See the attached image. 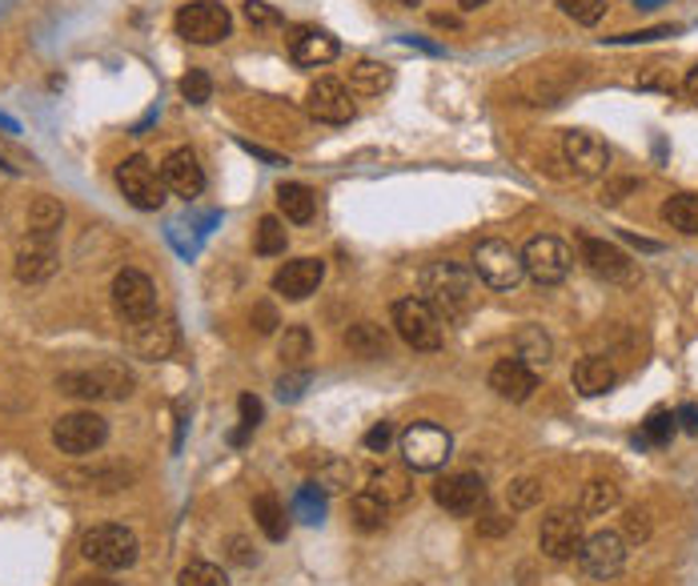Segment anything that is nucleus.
I'll return each instance as SVG.
<instances>
[{"mask_svg":"<svg viewBox=\"0 0 698 586\" xmlns=\"http://www.w3.org/2000/svg\"><path fill=\"white\" fill-rule=\"evenodd\" d=\"M627 241H630V246H639V249H658L654 241H642V237H634V234H627Z\"/></svg>","mask_w":698,"mask_h":586,"instance_id":"58","label":"nucleus"},{"mask_svg":"<svg viewBox=\"0 0 698 586\" xmlns=\"http://www.w3.org/2000/svg\"><path fill=\"white\" fill-rule=\"evenodd\" d=\"M434 498H438L442 510H450L458 518L477 515L482 503H486V482L477 478V474H450V478H442L434 486Z\"/></svg>","mask_w":698,"mask_h":586,"instance_id":"15","label":"nucleus"},{"mask_svg":"<svg viewBox=\"0 0 698 586\" xmlns=\"http://www.w3.org/2000/svg\"><path fill=\"white\" fill-rule=\"evenodd\" d=\"M254 518H257V527L266 530L269 542H281L285 534H290V522H285V506H281L273 494H257V498H254Z\"/></svg>","mask_w":698,"mask_h":586,"instance_id":"28","label":"nucleus"},{"mask_svg":"<svg viewBox=\"0 0 698 586\" xmlns=\"http://www.w3.org/2000/svg\"><path fill=\"white\" fill-rule=\"evenodd\" d=\"M245 21L254 29H273V24H281V12L269 9L266 0H245Z\"/></svg>","mask_w":698,"mask_h":586,"instance_id":"45","label":"nucleus"},{"mask_svg":"<svg viewBox=\"0 0 698 586\" xmlns=\"http://www.w3.org/2000/svg\"><path fill=\"white\" fill-rule=\"evenodd\" d=\"M622 539H627V542H646V539H651V515H646L642 506L627 510V518H622Z\"/></svg>","mask_w":698,"mask_h":586,"instance_id":"43","label":"nucleus"},{"mask_svg":"<svg viewBox=\"0 0 698 586\" xmlns=\"http://www.w3.org/2000/svg\"><path fill=\"white\" fill-rule=\"evenodd\" d=\"M278 353H281V362H285V370L302 365L305 358L314 353V338H309V329H305V326H290V329H285V338H281Z\"/></svg>","mask_w":698,"mask_h":586,"instance_id":"35","label":"nucleus"},{"mask_svg":"<svg viewBox=\"0 0 698 586\" xmlns=\"http://www.w3.org/2000/svg\"><path fill=\"white\" fill-rule=\"evenodd\" d=\"M538 546H542V554L554 559V563L574 559L578 546H582V515L578 510H550V515L542 518V530H538Z\"/></svg>","mask_w":698,"mask_h":586,"instance_id":"13","label":"nucleus"},{"mask_svg":"<svg viewBox=\"0 0 698 586\" xmlns=\"http://www.w3.org/2000/svg\"><path fill=\"white\" fill-rule=\"evenodd\" d=\"M402 4H418V0H402Z\"/></svg>","mask_w":698,"mask_h":586,"instance_id":"63","label":"nucleus"},{"mask_svg":"<svg viewBox=\"0 0 698 586\" xmlns=\"http://www.w3.org/2000/svg\"><path fill=\"white\" fill-rule=\"evenodd\" d=\"M140 542L128 527H116V522H105V527L85 530L81 539V554L101 571H128L137 563Z\"/></svg>","mask_w":698,"mask_h":586,"instance_id":"3","label":"nucleus"},{"mask_svg":"<svg viewBox=\"0 0 698 586\" xmlns=\"http://www.w3.org/2000/svg\"><path fill=\"white\" fill-rule=\"evenodd\" d=\"M241 149H245V153H254V157H261V161H269V165H285V157H278V153L261 149V145H254V142H241Z\"/></svg>","mask_w":698,"mask_h":586,"instance_id":"54","label":"nucleus"},{"mask_svg":"<svg viewBox=\"0 0 698 586\" xmlns=\"http://www.w3.org/2000/svg\"><path fill=\"white\" fill-rule=\"evenodd\" d=\"M229 546H233V551H229L233 563H241V566L257 563V554H249V542H245V539H229Z\"/></svg>","mask_w":698,"mask_h":586,"instance_id":"53","label":"nucleus"},{"mask_svg":"<svg viewBox=\"0 0 698 586\" xmlns=\"http://www.w3.org/2000/svg\"><path fill=\"white\" fill-rule=\"evenodd\" d=\"M538 498H542V482H538V478H518L510 486V506H514V510H530Z\"/></svg>","mask_w":698,"mask_h":586,"instance_id":"44","label":"nucleus"},{"mask_svg":"<svg viewBox=\"0 0 698 586\" xmlns=\"http://www.w3.org/2000/svg\"><path fill=\"white\" fill-rule=\"evenodd\" d=\"M60 394H72V398L85 402H101V398H128L133 394V374H128L121 362H101L93 370H69V374L57 377Z\"/></svg>","mask_w":698,"mask_h":586,"instance_id":"2","label":"nucleus"},{"mask_svg":"<svg viewBox=\"0 0 698 586\" xmlns=\"http://www.w3.org/2000/svg\"><path fill=\"white\" fill-rule=\"evenodd\" d=\"M370 494H378L385 506L406 503L409 494H414V478H409V466H382V470H373Z\"/></svg>","mask_w":698,"mask_h":586,"instance_id":"25","label":"nucleus"},{"mask_svg":"<svg viewBox=\"0 0 698 586\" xmlns=\"http://www.w3.org/2000/svg\"><path fill=\"white\" fill-rule=\"evenodd\" d=\"M173 326L161 317H145V322H128V350L145 358V362H161L173 350Z\"/></svg>","mask_w":698,"mask_h":586,"instance_id":"20","label":"nucleus"},{"mask_svg":"<svg viewBox=\"0 0 698 586\" xmlns=\"http://www.w3.org/2000/svg\"><path fill=\"white\" fill-rule=\"evenodd\" d=\"M229 12L217 0H193V4L177 9V33L185 36L189 45H217V41L229 36Z\"/></svg>","mask_w":698,"mask_h":586,"instance_id":"9","label":"nucleus"},{"mask_svg":"<svg viewBox=\"0 0 698 586\" xmlns=\"http://www.w3.org/2000/svg\"><path fill=\"white\" fill-rule=\"evenodd\" d=\"M550 353H554V346H550V338L542 334L538 326H526L522 334H518V358H522L530 370H538V365L550 362Z\"/></svg>","mask_w":698,"mask_h":586,"instance_id":"33","label":"nucleus"},{"mask_svg":"<svg viewBox=\"0 0 698 586\" xmlns=\"http://www.w3.org/2000/svg\"><path fill=\"white\" fill-rule=\"evenodd\" d=\"M113 305L125 322L157 317V285H153L140 270H121L113 278Z\"/></svg>","mask_w":698,"mask_h":586,"instance_id":"12","label":"nucleus"},{"mask_svg":"<svg viewBox=\"0 0 698 586\" xmlns=\"http://www.w3.org/2000/svg\"><path fill=\"white\" fill-rule=\"evenodd\" d=\"M394 329L397 338L414 346V350H442V317L434 314L421 297L394 302Z\"/></svg>","mask_w":698,"mask_h":586,"instance_id":"7","label":"nucleus"},{"mask_svg":"<svg viewBox=\"0 0 698 586\" xmlns=\"http://www.w3.org/2000/svg\"><path fill=\"white\" fill-rule=\"evenodd\" d=\"M349 84H353L358 93H365V97H378V93H385V89L394 84V69H390V65H382V60H358V65L349 69Z\"/></svg>","mask_w":698,"mask_h":586,"instance_id":"27","label":"nucleus"},{"mask_svg":"<svg viewBox=\"0 0 698 586\" xmlns=\"http://www.w3.org/2000/svg\"><path fill=\"white\" fill-rule=\"evenodd\" d=\"M293 515L302 518V522H322V518H326V498H322V491H317V486L297 491V498H293Z\"/></svg>","mask_w":698,"mask_h":586,"instance_id":"39","label":"nucleus"},{"mask_svg":"<svg viewBox=\"0 0 698 586\" xmlns=\"http://www.w3.org/2000/svg\"><path fill=\"white\" fill-rule=\"evenodd\" d=\"M237 410H241V426H245V430H254V426L261 422V402H257L254 394H241Z\"/></svg>","mask_w":698,"mask_h":586,"instance_id":"49","label":"nucleus"},{"mask_svg":"<svg viewBox=\"0 0 698 586\" xmlns=\"http://www.w3.org/2000/svg\"><path fill=\"white\" fill-rule=\"evenodd\" d=\"M630 189H634V181H618V185L606 189L603 201H606V205H618V201H622V193H630Z\"/></svg>","mask_w":698,"mask_h":586,"instance_id":"55","label":"nucleus"},{"mask_svg":"<svg viewBox=\"0 0 698 586\" xmlns=\"http://www.w3.org/2000/svg\"><path fill=\"white\" fill-rule=\"evenodd\" d=\"M489 390L506 402H526L538 390V370H530L522 358H502L489 370Z\"/></svg>","mask_w":698,"mask_h":586,"instance_id":"21","label":"nucleus"},{"mask_svg":"<svg viewBox=\"0 0 698 586\" xmlns=\"http://www.w3.org/2000/svg\"><path fill=\"white\" fill-rule=\"evenodd\" d=\"M385 510L390 506L378 498V494H353V503H349V518H353V527L365 530V534H373V530H382L385 527Z\"/></svg>","mask_w":698,"mask_h":586,"instance_id":"30","label":"nucleus"},{"mask_svg":"<svg viewBox=\"0 0 698 586\" xmlns=\"http://www.w3.org/2000/svg\"><path fill=\"white\" fill-rule=\"evenodd\" d=\"M675 422H683V430H687V435H698V406H695V402H687V406L675 414Z\"/></svg>","mask_w":698,"mask_h":586,"instance_id":"52","label":"nucleus"},{"mask_svg":"<svg viewBox=\"0 0 698 586\" xmlns=\"http://www.w3.org/2000/svg\"><path fill=\"white\" fill-rule=\"evenodd\" d=\"M683 93H687L690 101H695V105H698V69H690V72H687V81H683Z\"/></svg>","mask_w":698,"mask_h":586,"instance_id":"57","label":"nucleus"},{"mask_svg":"<svg viewBox=\"0 0 698 586\" xmlns=\"http://www.w3.org/2000/svg\"><path fill=\"white\" fill-rule=\"evenodd\" d=\"M671 435H675V414H671V410H651V414H646V422H642V438H634V442L666 446V442H671Z\"/></svg>","mask_w":698,"mask_h":586,"instance_id":"37","label":"nucleus"},{"mask_svg":"<svg viewBox=\"0 0 698 586\" xmlns=\"http://www.w3.org/2000/svg\"><path fill=\"white\" fill-rule=\"evenodd\" d=\"M578 249H582V266H586L594 278H603V282H627V278H630L627 253H622L618 246H610V241L582 237Z\"/></svg>","mask_w":698,"mask_h":586,"instance_id":"22","label":"nucleus"},{"mask_svg":"<svg viewBox=\"0 0 698 586\" xmlns=\"http://www.w3.org/2000/svg\"><path fill=\"white\" fill-rule=\"evenodd\" d=\"M181 97H185L189 105H205L213 97V81L205 69H189L185 77H181Z\"/></svg>","mask_w":698,"mask_h":586,"instance_id":"40","label":"nucleus"},{"mask_svg":"<svg viewBox=\"0 0 698 586\" xmlns=\"http://www.w3.org/2000/svg\"><path fill=\"white\" fill-rule=\"evenodd\" d=\"M105 438H109V422L93 410H72L65 414V418H57V426H53V446H57L60 454H72V458H85V454H93V450H101Z\"/></svg>","mask_w":698,"mask_h":586,"instance_id":"6","label":"nucleus"},{"mask_svg":"<svg viewBox=\"0 0 698 586\" xmlns=\"http://www.w3.org/2000/svg\"><path fill=\"white\" fill-rule=\"evenodd\" d=\"M349 482H353V466L349 462H326V466L317 470V491L322 494H338V491H346Z\"/></svg>","mask_w":698,"mask_h":586,"instance_id":"38","label":"nucleus"},{"mask_svg":"<svg viewBox=\"0 0 698 586\" xmlns=\"http://www.w3.org/2000/svg\"><path fill=\"white\" fill-rule=\"evenodd\" d=\"M326 278V261L322 258H297V261H285L278 273H273V290L285 293L290 302H305L309 293H317Z\"/></svg>","mask_w":698,"mask_h":586,"instance_id":"18","label":"nucleus"},{"mask_svg":"<svg viewBox=\"0 0 698 586\" xmlns=\"http://www.w3.org/2000/svg\"><path fill=\"white\" fill-rule=\"evenodd\" d=\"M57 266H60L57 234H33V229H29V237H24L21 249H16V278L29 285L48 282V278L57 273Z\"/></svg>","mask_w":698,"mask_h":586,"instance_id":"14","label":"nucleus"},{"mask_svg":"<svg viewBox=\"0 0 698 586\" xmlns=\"http://www.w3.org/2000/svg\"><path fill=\"white\" fill-rule=\"evenodd\" d=\"M450 450H454L450 435L434 422H414L406 435H402V458H406L409 470H421V474L442 470L446 458H450Z\"/></svg>","mask_w":698,"mask_h":586,"instance_id":"10","label":"nucleus"},{"mask_svg":"<svg viewBox=\"0 0 698 586\" xmlns=\"http://www.w3.org/2000/svg\"><path fill=\"white\" fill-rule=\"evenodd\" d=\"M663 0H634V9H658Z\"/></svg>","mask_w":698,"mask_h":586,"instance_id":"60","label":"nucleus"},{"mask_svg":"<svg viewBox=\"0 0 698 586\" xmlns=\"http://www.w3.org/2000/svg\"><path fill=\"white\" fill-rule=\"evenodd\" d=\"M578 563L582 571L590 578H615L622 575V566H627V539L615 534V530H598L590 539H582L578 546Z\"/></svg>","mask_w":698,"mask_h":586,"instance_id":"11","label":"nucleus"},{"mask_svg":"<svg viewBox=\"0 0 698 586\" xmlns=\"http://www.w3.org/2000/svg\"><path fill=\"white\" fill-rule=\"evenodd\" d=\"M72 586H121V583H113L109 575H85V578H77Z\"/></svg>","mask_w":698,"mask_h":586,"instance_id":"56","label":"nucleus"},{"mask_svg":"<svg viewBox=\"0 0 698 586\" xmlns=\"http://www.w3.org/2000/svg\"><path fill=\"white\" fill-rule=\"evenodd\" d=\"M254 326H257V334H273V329H278V314H273L269 305H257V309H254Z\"/></svg>","mask_w":698,"mask_h":586,"instance_id":"51","label":"nucleus"},{"mask_svg":"<svg viewBox=\"0 0 698 586\" xmlns=\"http://www.w3.org/2000/svg\"><path fill=\"white\" fill-rule=\"evenodd\" d=\"M278 210L290 217V222L305 225L314 222L317 213V193L309 185H302V181H285V185L278 189Z\"/></svg>","mask_w":698,"mask_h":586,"instance_id":"26","label":"nucleus"},{"mask_svg":"<svg viewBox=\"0 0 698 586\" xmlns=\"http://www.w3.org/2000/svg\"><path fill=\"white\" fill-rule=\"evenodd\" d=\"M421 302L442 322H458L470 314V302H474V273L462 270L458 261H434L421 270Z\"/></svg>","mask_w":698,"mask_h":586,"instance_id":"1","label":"nucleus"},{"mask_svg":"<svg viewBox=\"0 0 698 586\" xmlns=\"http://www.w3.org/2000/svg\"><path fill=\"white\" fill-rule=\"evenodd\" d=\"M658 36H678V24H658V29H642V33H622L610 36L615 45H646V41H658Z\"/></svg>","mask_w":698,"mask_h":586,"instance_id":"46","label":"nucleus"},{"mask_svg":"<svg viewBox=\"0 0 698 586\" xmlns=\"http://www.w3.org/2000/svg\"><path fill=\"white\" fill-rule=\"evenodd\" d=\"M554 4L578 24H598L606 12V0H554Z\"/></svg>","mask_w":698,"mask_h":586,"instance_id":"42","label":"nucleus"},{"mask_svg":"<svg viewBox=\"0 0 698 586\" xmlns=\"http://www.w3.org/2000/svg\"><path fill=\"white\" fill-rule=\"evenodd\" d=\"M394 442V426L390 422H378L370 430V435L361 438V446H365V450H373V454H385V446Z\"/></svg>","mask_w":698,"mask_h":586,"instance_id":"48","label":"nucleus"},{"mask_svg":"<svg viewBox=\"0 0 698 586\" xmlns=\"http://www.w3.org/2000/svg\"><path fill=\"white\" fill-rule=\"evenodd\" d=\"M346 346L358 353V358H382L385 334H382V326H373V322H358V326H349Z\"/></svg>","mask_w":698,"mask_h":586,"instance_id":"32","label":"nucleus"},{"mask_svg":"<svg viewBox=\"0 0 698 586\" xmlns=\"http://www.w3.org/2000/svg\"><path fill=\"white\" fill-rule=\"evenodd\" d=\"M522 266H526V273H530L538 285H559V282H566V278H571L574 253H571V246H566V241L542 234V237H530V241H526Z\"/></svg>","mask_w":698,"mask_h":586,"instance_id":"8","label":"nucleus"},{"mask_svg":"<svg viewBox=\"0 0 698 586\" xmlns=\"http://www.w3.org/2000/svg\"><path fill=\"white\" fill-rule=\"evenodd\" d=\"M305 109H309V117L326 121V125H346L353 121V101H349V89L341 81H317L305 97Z\"/></svg>","mask_w":698,"mask_h":586,"instance_id":"19","label":"nucleus"},{"mask_svg":"<svg viewBox=\"0 0 698 586\" xmlns=\"http://www.w3.org/2000/svg\"><path fill=\"white\" fill-rule=\"evenodd\" d=\"M510 527H514V518H502V515H486L482 522H477V530H482V534H489V539H498V534H506Z\"/></svg>","mask_w":698,"mask_h":586,"instance_id":"50","label":"nucleus"},{"mask_svg":"<svg viewBox=\"0 0 698 586\" xmlns=\"http://www.w3.org/2000/svg\"><path fill=\"white\" fill-rule=\"evenodd\" d=\"M571 377H574V390L586 394V398H598L606 390H615V382H618L615 365L606 362V358H582V362L574 365Z\"/></svg>","mask_w":698,"mask_h":586,"instance_id":"24","label":"nucleus"},{"mask_svg":"<svg viewBox=\"0 0 698 586\" xmlns=\"http://www.w3.org/2000/svg\"><path fill=\"white\" fill-rule=\"evenodd\" d=\"M305 386H309V374H305V370H297V374H285L278 382V394L285 402H297L305 394Z\"/></svg>","mask_w":698,"mask_h":586,"instance_id":"47","label":"nucleus"},{"mask_svg":"<svg viewBox=\"0 0 698 586\" xmlns=\"http://www.w3.org/2000/svg\"><path fill=\"white\" fill-rule=\"evenodd\" d=\"M177 583L181 586H229L225 583V571L222 566H213V563H189Z\"/></svg>","mask_w":698,"mask_h":586,"instance_id":"41","label":"nucleus"},{"mask_svg":"<svg viewBox=\"0 0 698 586\" xmlns=\"http://www.w3.org/2000/svg\"><path fill=\"white\" fill-rule=\"evenodd\" d=\"M474 273L489 290H514L526 278L522 253L510 241H502V237H486L474 249Z\"/></svg>","mask_w":698,"mask_h":586,"instance_id":"4","label":"nucleus"},{"mask_svg":"<svg viewBox=\"0 0 698 586\" xmlns=\"http://www.w3.org/2000/svg\"><path fill=\"white\" fill-rule=\"evenodd\" d=\"M618 506V486L606 478H594L582 486V498H578V515H606V510H615Z\"/></svg>","mask_w":698,"mask_h":586,"instance_id":"31","label":"nucleus"},{"mask_svg":"<svg viewBox=\"0 0 698 586\" xmlns=\"http://www.w3.org/2000/svg\"><path fill=\"white\" fill-rule=\"evenodd\" d=\"M116 185H121V193H125V201L133 205V210H161L165 205V181L161 173L149 165V157H140V153H133V157H125V161L116 165Z\"/></svg>","mask_w":698,"mask_h":586,"instance_id":"5","label":"nucleus"},{"mask_svg":"<svg viewBox=\"0 0 698 586\" xmlns=\"http://www.w3.org/2000/svg\"><path fill=\"white\" fill-rule=\"evenodd\" d=\"M663 222L678 234L695 237L698 234V193H675L663 205Z\"/></svg>","mask_w":698,"mask_h":586,"instance_id":"29","label":"nucleus"},{"mask_svg":"<svg viewBox=\"0 0 698 586\" xmlns=\"http://www.w3.org/2000/svg\"><path fill=\"white\" fill-rule=\"evenodd\" d=\"M458 4H462V12H474V9H482L486 0H458Z\"/></svg>","mask_w":698,"mask_h":586,"instance_id":"59","label":"nucleus"},{"mask_svg":"<svg viewBox=\"0 0 698 586\" xmlns=\"http://www.w3.org/2000/svg\"><path fill=\"white\" fill-rule=\"evenodd\" d=\"M0 129H9V133H16V121H9L4 113H0Z\"/></svg>","mask_w":698,"mask_h":586,"instance_id":"61","label":"nucleus"},{"mask_svg":"<svg viewBox=\"0 0 698 586\" xmlns=\"http://www.w3.org/2000/svg\"><path fill=\"white\" fill-rule=\"evenodd\" d=\"M60 222H65V210H60L57 198H33V205H29V229L33 234H57Z\"/></svg>","mask_w":698,"mask_h":586,"instance_id":"34","label":"nucleus"},{"mask_svg":"<svg viewBox=\"0 0 698 586\" xmlns=\"http://www.w3.org/2000/svg\"><path fill=\"white\" fill-rule=\"evenodd\" d=\"M254 249L261 258H273V253H285V225L278 217H261L257 222V237H254Z\"/></svg>","mask_w":698,"mask_h":586,"instance_id":"36","label":"nucleus"},{"mask_svg":"<svg viewBox=\"0 0 698 586\" xmlns=\"http://www.w3.org/2000/svg\"><path fill=\"white\" fill-rule=\"evenodd\" d=\"M0 169H12V165H4V157H0Z\"/></svg>","mask_w":698,"mask_h":586,"instance_id":"62","label":"nucleus"},{"mask_svg":"<svg viewBox=\"0 0 698 586\" xmlns=\"http://www.w3.org/2000/svg\"><path fill=\"white\" fill-rule=\"evenodd\" d=\"M562 153H566V165H571L578 177H603L606 165H610V149H606L603 137H594L586 129H571L562 137Z\"/></svg>","mask_w":698,"mask_h":586,"instance_id":"17","label":"nucleus"},{"mask_svg":"<svg viewBox=\"0 0 698 586\" xmlns=\"http://www.w3.org/2000/svg\"><path fill=\"white\" fill-rule=\"evenodd\" d=\"M161 181L169 193H177V198H201V189H205V169H201L198 153L193 149H173L169 157L161 161Z\"/></svg>","mask_w":698,"mask_h":586,"instance_id":"16","label":"nucleus"},{"mask_svg":"<svg viewBox=\"0 0 698 586\" xmlns=\"http://www.w3.org/2000/svg\"><path fill=\"white\" fill-rule=\"evenodd\" d=\"M290 53L297 65L317 69V65H329V60L338 57L341 45L329 33H322V29H297V33L290 36Z\"/></svg>","mask_w":698,"mask_h":586,"instance_id":"23","label":"nucleus"}]
</instances>
